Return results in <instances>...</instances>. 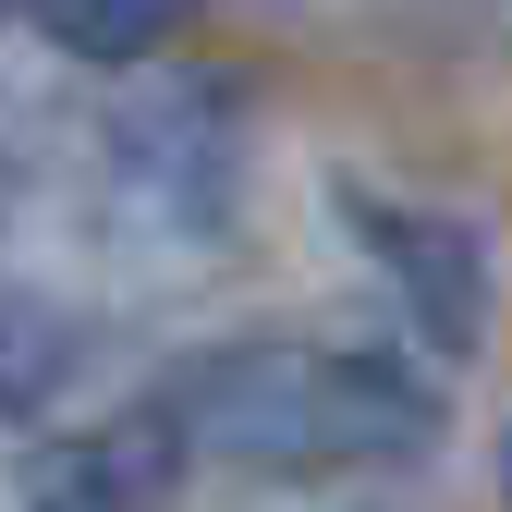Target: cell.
I'll return each instance as SVG.
<instances>
[{
    "mask_svg": "<svg viewBox=\"0 0 512 512\" xmlns=\"http://www.w3.org/2000/svg\"><path fill=\"white\" fill-rule=\"evenodd\" d=\"M330 208H342L354 256L403 293V317H415L439 354H476V342H488V232H476V220L403 208V196H378V183H354V171L330 183Z\"/></svg>",
    "mask_w": 512,
    "mask_h": 512,
    "instance_id": "obj_2",
    "label": "cell"
},
{
    "mask_svg": "<svg viewBox=\"0 0 512 512\" xmlns=\"http://www.w3.org/2000/svg\"><path fill=\"white\" fill-rule=\"evenodd\" d=\"M74 366H86L74 305L37 293V281H0V427H13V415H49L61 391H74Z\"/></svg>",
    "mask_w": 512,
    "mask_h": 512,
    "instance_id": "obj_4",
    "label": "cell"
},
{
    "mask_svg": "<svg viewBox=\"0 0 512 512\" xmlns=\"http://www.w3.org/2000/svg\"><path fill=\"white\" fill-rule=\"evenodd\" d=\"M159 403L183 427V452H208L232 476H354V464L439 452V391L366 342H220Z\"/></svg>",
    "mask_w": 512,
    "mask_h": 512,
    "instance_id": "obj_1",
    "label": "cell"
},
{
    "mask_svg": "<svg viewBox=\"0 0 512 512\" xmlns=\"http://www.w3.org/2000/svg\"><path fill=\"white\" fill-rule=\"evenodd\" d=\"M183 464H196V452H183L171 403H135V415H110L98 439H74V452H49L37 500H49V512H159Z\"/></svg>",
    "mask_w": 512,
    "mask_h": 512,
    "instance_id": "obj_3",
    "label": "cell"
},
{
    "mask_svg": "<svg viewBox=\"0 0 512 512\" xmlns=\"http://www.w3.org/2000/svg\"><path fill=\"white\" fill-rule=\"evenodd\" d=\"M500 500H512V427H500Z\"/></svg>",
    "mask_w": 512,
    "mask_h": 512,
    "instance_id": "obj_6",
    "label": "cell"
},
{
    "mask_svg": "<svg viewBox=\"0 0 512 512\" xmlns=\"http://www.w3.org/2000/svg\"><path fill=\"white\" fill-rule=\"evenodd\" d=\"M0 13H13V0H0Z\"/></svg>",
    "mask_w": 512,
    "mask_h": 512,
    "instance_id": "obj_7",
    "label": "cell"
},
{
    "mask_svg": "<svg viewBox=\"0 0 512 512\" xmlns=\"http://www.w3.org/2000/svg\"><path fill=\"white\" fill-rule=\"evenodd\" d=\"M37 13V37L61 49V61H147V49H171L183 25H196V0H25Z\"/></svg>",
    "mask_w": 512,
    "mask_h": 512,
    "instance_id": "obj_5",
    "label": "cell"
}]
</instances>
